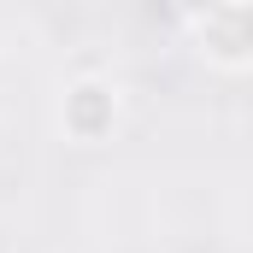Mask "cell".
Here are the masks:
<instances>
[{
    "label": "cell",
    "instance_id": "obj_1",
    "mask_svg": "<svg viewBox=\"0 0 253 253\" xmlns=\"http://www.w3.org/2000/svg\"><path fill=\"white\" fill-rule=\"evenodd\" d=\"M248 47H253V12L248 6H218L206 12V53L224 65H248Z\"/></svg>",
    "mask_w": 253,
    "mask_h": 253
},
{
    "label": "cell",
    "instance_id": "obj_2",
    "mask_svg": "<svg viewBox=\"0 0 253 253\" xmlns=\"http://www.w3.org/2000/svg\"><path fill=\"white\" fill-rule=\"evenodd\" d=\"M65 124L77 129L83 141L106 135V129H112V94H106L100 83H83V88H71V100H65Z\"/></svg>",
    "mask_w": 253,
    "mask_h": 253
}]
</instances>
